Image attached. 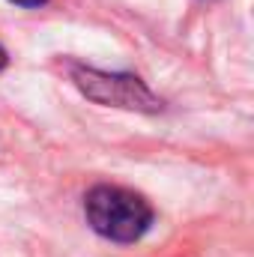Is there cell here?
<instances>
[{"label":"cell","instance_id":"obj_1","mask_svg":"<svg viewBox=\"0 0 254 257\" xmlns=\"http://www.w3.org/2000/svg\"><path fill=\"white\" fill-rule=\"evenodd\" d=\"M90 227L111 242H135L153 224V206L123 186H96L84 200Z\"/></svg>","mask_w":254,"mask_h":257},{"label":"cell","instance_id":"obj_2","mask_svg":"<svg viewBox=\"0 0 254 257\" xmlns=\"http://www.w3.org/2000/svg\"><path fill=\"white\" fill-rule=\"evenodd\" d=\"M72 78H75L78 90L84 96H90L93 102L129 108V111H159L162 108V102L135 75H108L99 69H75Z\"/></svg>","mask_w":254,"mask_h":257},{"label":"cell","instance_id":"obj_3","mask_svg":"<svg viewBox=\"0 0 254 257\" xmlns=\"http://www.w3.org/2000/svg\"><path fill=\"white\" fill-rule=\"evenodd\" d=\"M12 3H18V6H42L45 0H12Z\"/></svg>","mask_w":254,"mask_h":257},{"label":"cell","instance_id":"obj_4","mask_svg":"<svg viewBox=\"0 0 254 257\" xmlns=\"http://www.w3.org/2000/svg\"><path fill=\"white\" fill-rule=\"evenodd\" d=\"M6 63H9V57H6V51H3V48H0V72H3V69H6Z\"/></svg>","mask_w":254,"mask_h":257}]
</instances>
